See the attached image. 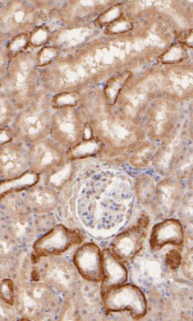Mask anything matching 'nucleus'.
Listing matches in <instances>:
<instances>
[{
    "label": "nucleus",
    "instance_id": "f257e3e1",
    "mask_svg": "<svg viewBox=\"0 0 193 321\" xmlns=\"http://www.w3.org/2000/svg\"><path fill=\"white\" fill-rule=\"evenodd\" d=\"M103 309L108 314L126 311L134 320L143 318L147 301L142 291L135 285L124 284L101 294Z\"/></svg>",
    "mask_w": 193,
    "mask_h": 321
},
{
    "label": "nucleus",
    "instance_id": "f03ea898",
    "mask_svg": "<svg viewBox=\"0 0 193 321\" xmlns=\"http://www.w3.org/2000/svg\"><path fill=\"white\" fill-rule=\"evenodd\" d=\"M83 239L84 236L79 229L57 224L37 239L32 249L37 258L60 256L81 244Z\"/></svg>",
    "mask_w": 193,
    "mask_h": 321
},
{
    "label": "nucleus",
    "instance_id": "7ed1b4c3",
    "mask_svg": "<svg viewBox=\"0 0 193 321\" xmlns=\"http://www.w3.org/2000/svg\"><path fill=\"white\" fill-rule=\"evenodd\" d=\"M149 225V218L146 213H143L134 224L114 238L111 250L120 261L129 262L141 250L147 237Z\"/></svg>",
    "mask_w": 193,
    "mask_h": 321
},
{
    "label": "nucleus",
    "instance_id": "20e7f679",
    "mask_svg": "<svg viewBox=\"0 0 193 321\" xmlns=\"http://www.w3.org/2000/svg\"><path fill=\"white\" fill-rule=\"evenodd\" d=\"M73 264L80 275L86 280L101 282L102 278V252L93 242L82 244L75 251Z\"/></svg>",
    "mask_w": 193,
    "mask_h": 321
},
{
    "label": "nucleus",
    "instance_id": "39448f33",
    "mask_svg": "<svg viewBox=\"0 0 193 321\" xmlns=\"http://www.w3.org/2000/svg\"><path fill=\"white\" fill-rule=\"evenodd\" d=\"M21 201L28 212L44 214L53 211L57 207L59 196L52 187L34 185L27 190Z\"/></svg>",
    "mask_w": 193,
    "mask_h": 321
},
{
    "label": "nucleus",
    "instance_id": "423d86ee",
    "mask_svg": "<svg viewBox=\"0 0 193 321\" xmlns=\"http://www.w3.org/2000/svg\"><path fill=\"white\" fill-rule=\"evenodd\" d=\"M183 194L181 184L175 180L166 179L159 183L155 189L157 214L164 218L170 216L180 205Z\"/></svg>",
    "mask_w": 193,
    "mask_h": 321
},
{
    "label": "nucleus",
    "instance_id": "0eeeda50",
    "mask_svg": "<svg viewBox=\"0 0 193 321\" xmlns=\"http://www.w3.org/2000/svg\"><path fill=\"white\" fill-rule=\"evenodd\" d=\"M102 278L101 281V294L126 283L128 278L127 270L108 248L102 251Z\"/></svg>",
    "mask_w": 193,
    "mask_h": 321
},
{
    "label": "nucleus",
    "instance_id": "6e6552de",
    "mask_svg": "<svg viewBox=\"0 0 193 321\" xmlns=\"http://www.w3.org/2000/svg\"><path fill=\"white\" fill-rule=\"evenodd\" d=\"M184 239V231L180 222L173 218L167 219L153 226L149 246L151 250L158 251L168 244L180 246L183 243Z\"/></svg>",
    "mask_w": 193,
    "mask_h": 321
},
{
    "label": "nucleus",
    "instance_id": "1a4fd4ad",
    "mask_svg": "<svg viewBox=\"0 0 193 321\" xmlns=\"http://www.w3.org/2000/svg\"><path fill=\"white\" fill-rule=\"evenodd\" d=\"M72 266L65 260H51L45 263L41 272L43 280L62 293L67 292L75 280Z\"/></svg>",
    "mask_w": 193,
    "mask_h": 321
},
{
    "label": "nucleus",
    "instance_id": "9d476101",
    "mask_svg": "<svg viewBox=\"0 0 193 321\" xmlns=\"http://www.w3.org/2000/svg\"><path fill=\"white\" fill-rule=\"evenodd\" d=\"M28 163L35 172L45 173L61 164L63 155L61 151L50 143H40L30 150Z\"/></svg>",
    "mask_w": 193,
    "mask_h": 321
},
{
    "label": "nucleus",
    "instance_id": "9b49d317",
    "mask_svg": "<svg viewBox=\"0 0 193 321\" xmlns=\"http://www.w3.org/2000/svg\"><path fill=\"white\" fill-rule=\"evenodd\" d=\"M17 306L22 315L30 319L38 317L48 309L45 298L31 285L24 286L19 289Z\"/></svg>",
    "mask_w": 193,
    "mask_h": 321
},
{
    "label": "nucleus",
    "instance_id": "f8f14e48",
    "mask_svg": "<svg viewBox=\"0 0 193 321\" xmlns=\"http://www.w3.org/2000/svg\"><path fill=\"white\" fill-rule=\"evenodd\" d=\"M28 163V156L19 147H8L0 150V173L5 177H17L26 169Z\"/></svg>",
    "mask_w": 193,
    "mask_h": 321
},
{
    "label": "nucleus",
    "instance_id": "ddd939ff",
    "mask_svg": "<svg viewBox=\"0 0 193 321\" xmlns=\"http://www.w3.org/2000/svg\"><path fill=\"white\" fill-rule=\"evenodd\" d=\"M35 180L23 176L13 181L0 183V203L8 196L27 190L35 185Z\"/></svg>",
    "mask_w": 193,
    "mask_h": 321
},
{
    "label": "nucleus",
    "instance_id": "4468645a",
    "mask_svg": "<svg viewBox=\"0 0 193 321\" xmlns=\"http://www.w3.org/2000/svg\"><path fill=\"white\" fill-rule=\"evenodd\" d=\"M153 184L148 179H141L135 185V193L139 200L144 204L151 203L155 195Z\"/></svg>",
    "mask_w": 193,
    "mask_h": 321
},
{
    "label": "nucleus",
    "instance_id": "2eb2a0df",
    "mask_svg": "<svg viewBox=\"0 0 193 321\" xmlns=\"http://www.w3.org/2000/svg\"><path fill=\"white\" fill-rule=\"evenodd\" d=\"M0 298L9 306L14 304V285L11 279L5 278L0 281Z\"/></svg>",
    "mask_w": 193,
    "mask_h": 321
},
{
    "label": "nucleus",
    "instance_id": "dca6fc26",
    "mask_svg": "<svg viewBox=\"0 0 193 321\" xmlns=\"http://www.w3.org/2000/svg\"><path fill=\"white\" fill-rule=\"evenodd\" d=\"M15 243L7 230L0 232V259H7L14 254Z\"/></svg>",
    "mask_w": 193,
    "mask_h": 321
},
{
    "label": "nucleus",
    "instance_id": "f3484780",
    "mask_svg": "<svg viewBox=\"0 0 193 321\" xmlns=\"http://www.w3.org/2000/svg\"><path fill=\"white\" fill-rule=\"evenodd\" d=\"M182 259L181 253L178 249H171L165 255V262L172 270L177 269L181 266Z\"/></svg>",
    "mask_w": 193,
    "mask_h": 321
},
{
    "label": "nucleus",
    "instance_id": "a211bd4d",
    "mask_svg": "<svg viewBox=\"0 0 193 321\" xmlns=\"http://www.w3.org/2000/svg\"><path fill=\"white\" fill-rule=\"evenodd\" d=\"M151 153V148L149 146H145L134 154L131 159V162L137 166L144 165L148 161Z\"/></svg>",
    "mask_w": 193,
    "mask_h": 321
},
{
    "label": "nucleus",
    "instance_id": "6ab92c4d",
    "mask_svg": "<svg viewBox=\"0 0 193 321\" xmlns=\"http://www.w3.org/2000/svg\"><path fill=\"white\" fill-rule=\"evenodd\" d=\"M192 250L191 248L184 254L181 263L183 274L191 280L192 279Z\"/></svg>",
    "mask_w": 193,
    "mask_h": 321
},
{
    "label": "nucleus",
    "instance_id": "aec40b11",
    "mask_svg": "<svg viewBox=\"0 0 193 321\" xmlns=\"http://www.w3.org/2000/svg\"><path fill=\"white\" fill-rule=\"evenodd\" d=\"M28 43L27 37L25 35L17 36L12 42L10 47L11 50L15 53L23 51Z\"/></svg>",
    "mask_w": 193,
    "mask_h": 321
},
{
    "label": "nucleus",
    "instance_id": "412c9836",
    "mask_svg": "<svg viewBox=\"0 0 193 321\" xmlns=\"http://www.w3.org/2000/svg\"><path fill=\"white\" fill-rule=\"evenodd\" d=\"M5 259H0V277L6 275L9 270L8 263Z\"/></svg>",
    "mask_w": 193,
    "mask_h": 321
}]
</instances>
